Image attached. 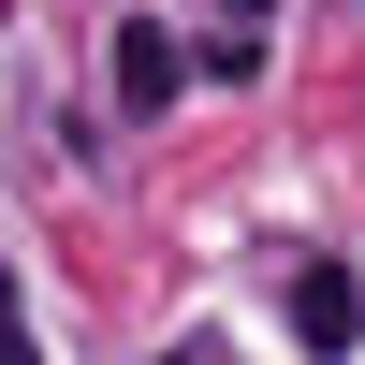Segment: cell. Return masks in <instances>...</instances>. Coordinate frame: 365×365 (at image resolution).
<instances>
[{"mask_svg": "<svg viewBox=\"0 0 365 365\" xmlns=\"http://www.w3.org/2000/svg\"><path fill=\"white\" fill-rule=\"evenodd\" d=\"M161 365H205V351H161Z\"/></svg>", "mask_w": 365, "mask_h": 365, "instance_id": "3", "label": "cell"}, {"mask_svg": "<svg viewBox=\"0 0 365 365\" xmlns=\"http://www.w3.org/2000/svg\"><path fill=\"white\" fill-rule=\"evenodd\" d=\"M117 103H132V117H161V103H175V29H146V15L117 29Z\"/></svg>", "mask_w": 365, "mask_h": 365, "instance_id": "2", "label": "cell"}, {"mask_svg": "<svg viewBox=\"0 0 365 365\" xmlns=\"http://www.w3.org/2000/svg\"><path fill=\"white\" fill-rule=\"evenodd\" d=\"M292 336H307V351H351V336H365L351 263H292Z\"/></svg>", "mask_w": 365, "mask_h": 365, "instance_id": "1", "label": "cell"}]
</instances>
